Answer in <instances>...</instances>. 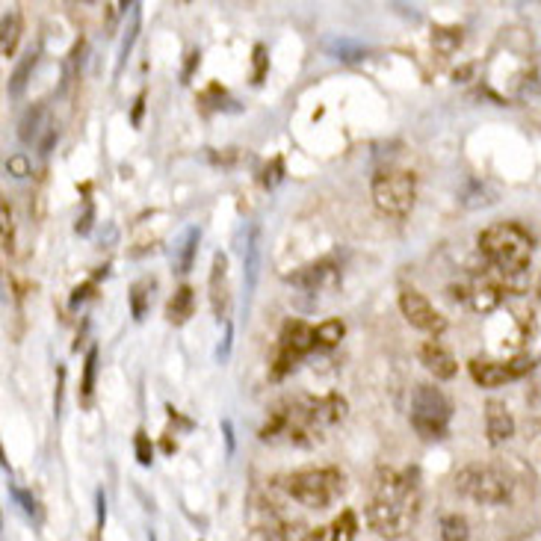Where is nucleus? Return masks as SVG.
I'll return each instance as SVG.
<instances>
[{
  "mask_svg": "<svg viewBox=\"0 0 541 541\" xmlns=\"http://www.w3.org/2000/svg\"><path fill=\"white\" fill-rule=\"evenodd\" d=\"M420 515V488L411 470H379L367 506V524L382 538H402Z\"/></svg>",
  "mask_w": 541,
  "mask_h": 541,
  "instance_id": "1",
  "label": "nucleus"
},
{
  "mask_svg": "<svg viewBox=\"0 0 541 541\" xmlns=\"http://www.w3.org/2000/svg\"><path fill=\"white\" fill-rule=\"evenodd\" d=\"M479 251L500 272L521 275L529 267V258H533V237L521 225L500 222V225L485 228L479 234Z\"/></svg>",
  "mask_w": 541,
  "mask_h": 541,
  "instance_id": "2",
  "label": "nucleus"
},
{
  "mask_svg": "<svg viewBox=\"0 0 541 541\" xmlns=\"http://www.w3.org/2000/svg\"><path fill=\"white\" fill-rule=\"evenodd\" d=\"M287 491L305 509H326L344 491V473L337 468H305L287 477Z\"/></svg>",
  "mask_w": 541,
  "mask_h": 541,
  "instance_id": "3",
  "label": "nucleus"
},
{
  "mask_svg": "<svg viewBox=\"0 0 541 541\" xmlns=\"http://www.w3.org/2000/svg\"><path fill=\"white\" fill-rule=\"evenodd\" d=\"M373 204H376V211L388 219H405L411 213L414 207V195H417V181L411 172H379L376 178H373Z\"/></svg>",
  "mask_w": 541,
  "mask_h": 541,
  "instance_id": "4",
  "label": "nucleus"
},
{
  "mask_svg": "<svg viewBox=\"0 0 541 541\" xmlns=\"http://www.w3.org/2000/svg\"><path fill=\"white\" fill-rule=\"evenodd\" d=\"M452 417L450 396L435 384H417L411 396V426L420 438H441Z\"/></svg>",
  "mask_w": 541,
  "mask_h": 541,
  "instance_id": "5",
  "label": "nucleus"
},
{
  "mask_svg": "<svg viewBox=\"0 0 541 541\" xmlns=\"http://www.w3.org/2000/svg\"><path fill=\"white\" fill-rule=\"evenodd\" d=\"M456 488L477 503L497 506L512 497V479L491 465H468L456 473Z\"/></svg>",
  "mask_w": 541,
  "mask_h": 541,
  "instance_id": "6",
  "label": "nucleus"
},
{
  "mask_svg": "<svg viewBox=\"0 0 541 541\" xmlns=\"http://www.w3.org/2000/svg\"><path fill=\"white\" fill-rule=\"evenodd\" d=\"M317 346V328H311L302 319H287L278 337V349L272 358V379H281L284 373L296 367V361L305 358Z\"/></svg>",
  "mask_w": 541,
  "mask_h": 541,
  "instance_id": "7",
  "label": "nucleus"
},
{
  "mask_svg": "<svg viewBox=\"0 0 541 541\" xmlns=\"http://www.w3.org/2000/svg\"><path fill=\"white\" fill-rule=\"evenodd\" d=\"M18 136L24 145H36L39 154H48L60 139V130H57V121L51 118V109L45 104L30 107L18 121Z\"/></svg>",
  "mask_w": 541,
  "mask_h": 541,
  "instance_id": "8",
  "label": "nucleus"
},
{
  "mask_svg": "<svg viewBox=\"0 0 541 541\" xmlns=\"http://www.w3.org/2000/svg\"><path fill=\"white\" fill-rule=\"evenodd\" d=\"M533 370V361L529 358H515V361H482L473 358L470 361V376L482 388H500L506 382L521 379L524 373Z\"/></svg>",
  "mask_w": 541,
  "mask_h": 541,
  "instance_id": "9",
  "label": "nucleus"
},
{
  "mask_svg": "<svg viewBox=\"0 0 541 541\" xmlns=\"http://www.w3.org/2000/svg\"><path fill=\"white\" fill-rule=\"evenodd\" d=\"M400 311L414 328L429 331V335H441V331L447 328V319L441 317L435 311V305L417 290H402L400 293Z\"/></svg>",
  "mask_w": 541,
  "mask_h": 541,
  "instance_id": "10",
  "label": "nucleus"
},
{
  "mask_svg": "<svg viewBox=\"0 0 541 541\" xmlns=\"http://www.w3.org/2000/svg\"><path fill=\"white\" fill-rule=\"evenodd\" d=\"M207 290H211V308H213V317L222 323L231 314V287H228V258L222 251L213 255V263H211V278H207Z\"/></svg>",
  "mask_w": 541,
  "mask_h": 541,
  "instance_id": "11",
  "label": "nucleus"
},
{
  "mask_svg": "<svg viewBox=\"0 0 541 541\" xmlns=\"http://www.w3.org/2000/svg\"><path fill=\"white\" fill-rule=\"evenodd\" d=\"M485 435H488L491 447H500L515 435V417L509 408H506V402H500V400L485 402Z\"/></svg>",
  "mask_w": 541,
  "mask_h": 541,
  "instance_id": "12",
  "label": "nucleus"
},
{
  "mask_svg": "<svg viewBox=\"0 0 541 541\" xmlns=\"http://www.w3.org/2000/svg\"><path fill=\"white\" fill-rule=\"evenodd\" d=\"M420 364L435 379H452L459 373L456 355H452L444 344H438V340H429V344L420 346Z\"/></svg>",
  "mask_w": 541,
  "mask_h": 541,
  "instance_id": "13",
  "label": "nucleus"
},
{
  "mask_svg": "<svg viewBox=\"0 0 541 541\" xmlns=\"http://www.w3.org/2000/svg\"><path fill=\"white\" fill-rule=\"evenodd\" d=\"M287 281L296 284V287H302V290H308V293H317L323 284L335 281V263H331V260L308 263V267H302V269H296V272L287 275Z\"/></svg>",
  "mask_w": 541,
  "mask_h": 541,
  "instance_id": "14",
  "label": "nucleus"
},
{
  "mask_svg": "<svg viewBox=\"0 0 541 541\" xmlns=\"http://www.w3.org/2000/svg\"><path fill=\"white\" fill-rule=\"evenodd\" d=\"M193 314H195V293H193L190 284H184V287L175 290L169 305H166V319H169L172 326H184Z\"/></svg>",
  "mask_w": 541,
  "mask_h": 541,
  "instance_id": "15",
  "label": "nucleus"
},
{
  "mask_svg": "<svg viewBox=\"0 0 541 541\" xmlns=\"http://www.w3.org/2000/svg\"><path fill=\"white\" fill-rule=\"evenodd\" d=\"M36 62H39V51H27L24 57L18 60L12 77H9V86H6L9 98H21V95H24V89H27L30 80H33V71H36Z\"/></svg>",
  "mask_w": 541,
  "mask_h": 541,
  "instance_id": "16",
  "label": "nucleus"
},
{
  "mask_svg": "<svg viewBox=\"0 0 541 541\" xmlns=\"http://www.w3.org/2000/svg\"><path fill=\"white\" fill-rule=\"evenodd\" d=\"M258 267H260V228H249V242H246V255H242V275H246V287L255 290L258 284Z\"/></svg>",
  "mask_w": 541,
  "mask_h": 541,
  "instance_id": "17",
  "label": "nucleus"
},
{
  "mask_svg": "<svg viewBox=\"0 0 541 541\" xmlns=\"http://www.w3.org/2000/svg\"><path fill=\"white\" fill-rule=\"evenodd\" d=\"M154 287H157V281H154V278H139L134 287H130L127 302H130V314H134L136 323H142V319H145V314L151 311Z\"/></svg>",
  "mask_w": 541,
  "mask_h": 541,
  "instance_id": "18",
  "label": "nucleus"
},
{
  "mask_svg": "<svg viewBox=\"0 0 541 541\" xmlns=\"http://www.w3.org/2000/svg\"><path fill=\"white\" fill-rule=\"evenodd\" d=\"M198 240H202V231L198 228H186L181 242L175 246V272H190L193 269V260H195V251H198Z\"/></svg>",
  "mask_w": 541,
  "mask_h": 541,
  "instance_id": "19",
  "label": "nucleus"
},
{
  "mask_svg": "<svg viewBox=\"0 0 541 541\" xmlns=\"http://www.w3.org/2000/svg\"><path fill=\"white\" fill-rule=\"evenodd\" d=\"M500 302H503V293H500V287L491 284V281H479L470 290V305H473L477 314H491Z\"/></svg>",
  "mask_w": 541,
  "mask_h": 541,
  "instance_id": "20",
  "label": "nucleus"
},
{
  "mask_svg": "<svg viewBox=\"0 0 541 541\" xmlns=\"http://www.w3.org/2000/svg\"><path fill=\"white\" fill-rule=\"evenodd\" d=\"M136 30H139V3H130V21H127V30H125V39H121V48H118V60H116V77L125 69V62L130 57V48L136 42Z\"/></svg>",
  "mask_w": 541,
  "mask_h": 541,
  "instance_id": "21",
  "label": "nucleus"
},
{
  "mask_svg": "<svg viewBox=\"0 0 541 541\" xmlns=\"http://www.w3.org/2000/svg\"><path fill=\"white\" fill-rule=\"evenodd\" d=\"M328 529H331V538H335V541H355V535H358V517H355V512L344 509V512L335 517V521L328 524Z\"/></svg>",
  "mask_w": 541,
  "mask_h": 541,
  "instance_id": "22",
  "label": "nucleus"
},
{
  "mask_svg": "<svg viewBox=\"0 0 541 541\" xmlns=\"http://www.w3.org/2000/svg\"><path fill=\"white\" fill-rule=\"evenodd\" d=\"M3 36H0V51L3 57H12L15 48H18V39H21V15L18 12H6L3 15Z\"/></svg>",
  "mask_w": 541,
  "mask_h": 541,
  "instance_id": "23",
  "label": "nucleus"
},
{
  "mask_svg": "<svg viewBox=\"0 0 541 541\" xmlns=\"http://www.w3.org/2000/svg\"><path fill=\"white\" fill-rule=\"evenodd\" d=\"M95 373H98V346H89L83 361V382H80V400L89 405L92 391H95Z\"/></svg>",
  "mask_w": 541,
  "mask_h": 541,
  "instance_id": "24",
  "label": "nucleus"
},
{
  "mask_svg": "<svg viewBox=\"0 0 541 541\" xmlns=\"http://www.w3.org/2000/svg\"><path fill=\"white\" fill-rule=\"evenodd\" d=\"M344 335H346V326L340 323V319H326V323L317 326V346L331 349L344 340Z\"/></svg>",
  "mask_w": 541,
  "mask_h": 541,
  "instance_id": "25",
  "label": "nucleus"
},
{
  "mask_svg": "<svg viewBox=\"0 0 541 541\" xmlns=\"http://www.w3.org/2000/svg\"><path fill=\"white\" fill-rule=\"evenodd\" d=\"M432 45H435L438 53L450 57V53L461 45V30H459V27H438V30L432 33Z\"/></svg>",
  "mask_w": 541,
  "mask_h": 541,
  "instance_id": "26",
  "label": "nucleus"
},
{
  "mask_svg": "<svg viewBox=\"0 0 541 541\" xmlns=\"http://www.w3.org/2000/svg\"><path fill=\"white\" fill-rule=\"evenodd\" d=\"M468 535H470V529L461 515H447L441 521V538L444 541H468Z\"/></svg>",
  "mask_w": 541,
  "mask_h": 541,
  "instance_id": "27",
  "label": "nucleus"
},
{
  "mask_svg": "<svg viewBox=\"0 0 541 541\" xmlns=\"http://www.w3.org/2000/svg\"><path fill=\"white\" fill-rule=\"evenodd\" d=\"M328 51L335 53V60H344V62H355L364 57V48H358L355 42H349V39H331Z\"/></svg>",
  "mask_w": 541,
  "mask_h": 541,
  "instance_id": "28",
  "label": "nucleus"
},
{
  "mask_svg": "<svg viewBox=\"0 0 541 541\" xmlns=\"http://www.w3.org/2000/svg\"><path fill=\"white\" fill-rule=\"evenodd\" d=\"M134 447H136V459H139V465H151V461H154V447H151V438L145 435V432H142V429H139V432H136V438H134Z\"/></svg>",
  "mask_w": 541,
  "mask_h": 541,
  "instance_id": "29",
  "label": "nucleus"
},
{
  "mask_svg": "<svg viewBox=\"0 0 541 541\" xmlns=\"http://www.w3.org/2000/svg\"><path fill=\"white\" fill-rule=\"evenodd\" d=\"M6 172L12 175V178H24V175H30V163L24 154H12V157L6 160Z\"/></svg>",
  "mask_w": 541,
  "mask_h": 541,
  "instance_id": "30",
  "label": "nucleus"
},
{
  "mask_svg": "<svg viewBox=\"0 0 541 541\" xmlns=\"http://www.w3.org/2000/svg\"><path fill=\"white\" fill-rule=\"evenodd\" d=\"M92 222H95V204L86 198V204H83V216L77 219V234H89L92 231Z\"/></svg>",
  "mask_w": 541,
  "mask_h": 541,
  "instance_id": "31",
  "label": "nucleus"
},
{
  "mask_svg": "<svg viewBox=\"0 0 541 541\" xmlns=\"http://www.w3.org/2000/svg\"><path fill=\"white\" fill-rule=\"evenodd\" d=\"M12 494H15V500L21 503V509H24L30 517H36V515H39V503H36V497H30V491L12 488Z\"/></svg>",
  "mask_w": 541,
  "mask_h": 541,
  "instance_id": "32",
  "label": "nucleus"
},
{
  "mask_svg": "<svg viewBox=\"0 0 541 541\" xmlns=\"http://www.w3.org/2000/svg\"><path fill=\"white\" fill-rule=\"evenodd\" d=\"M267 48L255 45V83H263V77H267Z\"/></svg>",
  "mask_w": 541,
  "mask_h": 541,
  "instance_id": "33",
  "label": "nucleus"
},
{
  "mask_svg": "<svg viewBox=\"0 0 541 541\" xmlns=\"http://www.w3.org/2000/svg\"><path fill=\"white\" fill-rule=\"evenodd\" d=\"M305 541H335V538H331L328 526H317V529H311V533L305 535Z\"/></svg>",
  "mask_w": 541,
  "mask_h": 541,
  "instance_id": "34",
  "label": "nucleus"
},
{
  "mask_svg": "<svg viewBox=\"0 0 541 541\" xmlns=\"http://www.w3.org/2000/svg\"><path fill=\"white\" fill-rule=\"evenodd\" d=\"M89 290H92V281L89 284H83V287H74V296H71V308H77L80 305L86 296H89Z\"/></svg>",
  "mask_w": 541,
  "mask_h": 541,
  "instance_id": "35",
  "label": "nucleus"
},
{
  "mask_svg": "<svg viewBox=\"0 0 541 541\" xmlns=\"http://www.w3.org/2000/svg\"><path fill=\"white\" fill-rule=\"evenodd\" d=\"M186 57H190V60H186V69H184V83L190 80V74H193V69L198 65V57H202V53H198V51H190Z\"/></svg>",
  "mask_w": 541,
  "mask_h": 541,
  "instance_id": "36",
  "label": "nucleus"
},
{
  "mask_svg": "<svg viewBox=\"0 0 541 541\" xmlns=\"http://www.w3.org/2000/svg\"><path fill=\"white\" fill-rule=\"evenodd\" d=\"M142 107H145V92L136 95V104H134V125H142Z\"/></svg>",
  "mask_w": 541,
  "mask_h": 541,
  "instance_id": "37",
  "label": "nucleus"
},
{
  "mask_svg": "<svg viewBox=\"0 0 541 541\" xmlns=\"http://www.w3.org/2000/svg\"><path fill=\"white\" fill-rule=\"evenodd\" d=\"M535 293H538V302H541V281H538V290Z\"/></svg>",
  "mask_w": 541,
  "mask_h": 541,
  "instance_id": "38",
  "label": "nucleus"
}]
</instances>
